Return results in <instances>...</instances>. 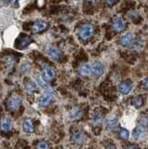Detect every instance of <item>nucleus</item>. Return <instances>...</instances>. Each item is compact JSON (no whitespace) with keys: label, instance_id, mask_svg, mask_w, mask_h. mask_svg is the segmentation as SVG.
Segmentation results:
<instances>
[{"label":"nucleus","instance_id":"obj_1","mask_svg":"<svg viewBox=\"0 0 148 149\" xmlns=\"http://www.w3.org/2000/svg\"><path fill=\"white\" fill-rule=\"evenodd\" d=\"M22 104V98L16 94V93H12L10 96L6 101V107L8 110L10 111H17Z\"/></svg>","mask_w":148,"mask_h":149},{"label":"nucleus","instance_id":"obj_2","mask_svg":"<svg viewBox=\"0 0 148 149\" xmlns=\"http://www.w3.org/2000/svg\"><path fill=\"white\" fill-rule=\"evenodd\" d=\"M94 33V27L91 24H83L79 27L77 31V35L82 40H88L92 36Z\"/></svg>","mask_w":148,"mask_h":149},{"label":"nucleus","instance_id":"obj_3","mask_svg":"<svg viewBox=\"0 0 148 149\" xmlns=\"http://www.w3.org/2000/svg\"><path fill=\"white\" fill-rule=\"evenodd\" d=\"M42 77L47 81H51L56 77L55 69L47 63H42Z\"/></svg>","mask_w":148,"mask_h":149},{"label":"nucleus","instance_id":"obj_4","mask_svg":"<svg viewBox=\"0 0 148 149\" xmlns=\"http://www.w3.org/2000/svg\"><path fill=\"white\" fill-rule=\"evenodd\" d=\"M32 43V38L27 35H22L17 38L15 47L19 49H24Z\"/></svg>","mask_w":148,"mask_h":149},{"label":"nucleus","instance_id":"obj_5","mask_svg":"<svg viewBox=\"0 0 148 149\" xmlns=\"http://www.w3.org/2000/svg\"><path fill=\"white\" fill-rule=\"evenodd\" d=\"M54 99V94L51 91H47L38 98V104L41 107H46L51 104Z\"/></svg>","mask_w":148,"mask_h":149},{"label":"nucleus","instance_id":"obj_6","mask_svg":"<svg viewBox=\"0 0 148 149\" xmlns=\"http://www.w3.org/2000/svg\"><path fill=\"white\" fill-rule=\"evenodd\" d=\"M0 128L5 132H10L13 128V122L12 119L8 116H3L0 119Z\"/></svg>","mask_w":148,"mask_h":149},{"label":"nucleus","instance_id":"obj_7","mask_svg":"<svg viewBox=\"0 0 148 149\" xmlns=\"http://www.w3.org/2000/svg\"><path fill=\"white\" fill-rule=\"evenodd\" d=\"M134 41V37L131 33H127V34L123 35L121 37H120L119 40V44L122 47H125V48H128V47H131L133 44Z\"/></svg>","mask_w":148,"mask_h":149},{"label":"nucleus","instance_id":"obj_8","mask_svg":"<svg viewBox=\"0 0 148 149\" xmlns=\"http://www.w3.org/2000/svg\"><path fill=\"white\" fill-rule=\"evenodd\" d=\"M132 90V84L131 81H122L118 84V91L123 95L129 94Z\"/></svg>","mask_w":148,"mask_h":149},{"label":"nucleus","instance_id":"obj_9","mask_svg":"<svg viewBox=\"0 0 148 149\" xmlns=\"http://www.w3.org/2000/svg\"><path fill=\"white\" fill-rule=\"evenodd\" d=\"M47 54L49 56L52 60L58 61L62 58V52L59 49H57L56 47L49 46L47 49Z\"/></svg>","mask_w":148,"mask_h":149},{"label":"nucleus","instance_id":"obj_10","mask_svg":"<svg viewBox=\"0 0 148 149\" xmlns=\"http://www.w3.org/2000/svg\"><path fill=\"white\" fill-rule=\"evenodd\" d=\"M104 66L103 63H91V74L92 76L100 77L104 74Z\"/></svg>","mask_w":148,"mask_h":149},{"label":"nucleus","instance_id":"obj_11","mask_svg":"<svg viewBox=\"0 0 148 149\" xmlns=\"http://www.w3.org/2000/svg\"><path fill=\"white\" fill-rule=\"evenodd\" d=\"M48 27V23L44 22V21H36L33 23V25H32L31 27V30L33 33H40V32H42L44 31L46 28Z\"/></svg>","mask_w":148,"mask_h":149},{"label":"nucleus","instance_id":"obj_12","mask_svg":"<svg viewBox=\"0 0 148 149\" xmlns=\"http://www.w3.org/2000/svg\"><path fill=\"white\" fill-rule=\"evenodd\" d=\"M126 24H125V22L123 21V19L121 17H117L113 22V29L117 32H121L125 29Z\"/></svg>","mask_w":148,"mask_h":149},{"label":"nucleus","instance_id":"obj_13","mask_svg":"<svg viewBox=\"0 0 148 149\" xmlns=\"http://www.w3.org/2000/svg\"><path fill=\"white\" fill-rule=\"evenodd\" d=\"M78 73L83 77H88L91 74V63H82L80 66L78 67Z\"/></svg>","mask_w":148,"mask_h":149},{"label":"nucleus","instance_id":"obj_14","mask_svg":"<svg viewBox=\"0 0 148 149\" xmlns=\"http://www.w3.org/2000/svg\"><path fill=\"white\" fill-rule=\"evenodd\" d=\"M35 82H36V84H38L39 87L43 88L45 91H51V88H50L49 85L48 84V81L42 77V74H38V76L35 77Z\"/></svg>","mask_w":148,"mask_h":149},{"label":"nucleus","instance_id":"obj_15","mask_svg":"<svg viewBox=\"0 0 148 149\" xmlns=\"http://www.w3.org/2000/svg\"><path fill=\"white\" fill-rule=\"evenodd\" d=\"M38 84L36 82H34L30 80V79H27V80L24 82V87H25V91H27L28 94H33L34 92L38 90Z\"/></svg>","mask_w":148,"mask_h":149},{"label":"nucleus","instance_id":"obj_16","mask_svg":"<svg viewBox=\"0 0 148 149\" xmlns=\"http://www.w3.org/2000/svg\"><path fill=\"white\" fill-rule=\"evenodd\" d=\"M22 130L26 133H33L35 130V127L33 124V121L31 118H25L22 123Z\"/></svg>","mask_w":148,"mask_h":149},{"label":"nucleus","instance_id":"obj_17","mask_svg":"<svg viewBox=\"0 0 148 149\" xmlns=\"http://www.w3.org/2000/svg\"><path fill=\"white\" fill-rule=\"evenodd\" d=\"M117 122H118V118L117 116H110L107 118V119H106V128H107L108 130H114L115 127H117Z\"/></svg>","mask_w":148,"mask_h":149},{"label":"nucleus","instance_id":"obj_18","mask_svg":"<svg viewBox=\"0 0 148 149\" xmlns=\"http://www.w3.org/2000/svg\"><path fill=\"white\" fill-rule=\"evenodd\" d=\"M83 114V111L81 108H79V107H74L73 109H71L70 111H69V118H70L71 119H78L81 118V116Z\"/></svg>","mask_w":148,"mask_h":149},{"label":"nucleus","instance_id":"obj_19","mask_svg":"<svg viewBox=\"0 0 148 149\" xmlns=\"http://www.w3.org/2000/svg\"><path fill=\"white\" fill-rule=\"evenodd\" d=\"M145 133V128L141 127V126H137L135 127V129L133 130V132H132V137L136 140H140L143 134Z\"/></svg>","mask_w":148,"mask_h":149},{"label":"nucleus","instance_id":"obj_20","mask_svg":"<svg viewBox=\"0 0 148 149\" xmlns=\"http://www.w3.org/2000/svg\"><path fill=\"white\" fill-rule=\"evenodd\" d=\"M84 133H83L81 130H76L75 132L73 133L72 135V140L73 142H75L76 143H82L83 141H84Z\"/></svg>","mask_w":148,"mask_h":149},{"label":"nucleus","instance_id":"obj_21","mask_svg":"<svg viewBox=\"0 0 148 149\" xmlns=\"http://www.w3.org/2000/svg\"><path fill=\"white\" fill-rule=\"evenodd\" d=\"M132 105L135 107V108H139V107H141L142 105V102H143V100H142V96H135L132 99Z\"/></svg>","mask_w":148,"mask_h":149},{"label":"nucleus","instance_id":"obj_22","mask_svg":"<svg viewBox=\"0 0 148 149\" xmlns=\"http://www.w3.org/2000/svg\"><path fill=\"white\" fill-rule=\"evenodd\" d=\"M118 135L122 140H128L129 137V130H127V129L121 128V129L118 130Z\"/></svg>","mask_w":148,"mask_h":149},{"label":"nucleus","instance_id":"obj_23","mask_svg":"<svg viewBox=\"0 0 148 149\" xmlns=\"http://www.w3.org/2000/svg\"><path fill=\"white\" fill-rule=\"evenodd\" d=\"M101 120H103V116L100 113L96 112V113L92 116V123L94 125H100L101 123Z\"/></svg>","mask_w":148,"mask_h":149},{"label":"nucleus","instance_id":"obj_24","mask_svg":"<svg viewBox=\"0 0 148 149\" xmlns=\"http://www.w3.org/2000/svg\"><path fill=\"white\" fill-rule=\"evenodd\" d=\"M36 149H50V146L47 141H41L38 143Z\"/></svg>","mask_w":148,"mask_h":149},{"label":"nucleus","instance_id":"obj_25","mask_svg":"<svg viewBox=\"0 0 148 149\" xmlns=\"http://www.w3.org/2000/svg\"><path fill=\"white\" fill-rule=\"evenodd\" d=\"M142 86H143V88H145V90H147L148 91V77L143 80V82H142Z\"/></svg>","mask_w":148,"mask_h":149},{"label":"nucleus","instance_id":"obj_26","mask_svg":"<svg viewBox=\"0 0 148 149\" xmlns=\"http://www.w3.org/2000/svg\"><path fill=\"white\" fill-rule=\"evenodd\" d=\"M105 1L108 5H113V4H115V2H117V0H105Z\"/></svg>","mask_w":148,"mask_h":149},{"label":"nucleus","instance_id":"obj_27","mask_svg":"<svg viewBox=\"0 0 148 149\" xmlns=\"http://www.w3.org/2000/svg\"><path fill=\"white\" fill-rule=\"evenodd\" d=\"M127 149H138L135 146H129Z\"/></svg>","mask_w":148,"mask_h":149},{"label":"nucleus","instance_id":"obj_28","mask_svg":"<svg viewBox=\"0 0 148 149\" xmlns=\"http://www.w3.org/2000/svg\"><path fill=\"white\" fill-rule=\"evenodd\" d=\"M3 1L5 2V3H7V4H8V3H11L13 0H3Z\"/></svg>","mask_w":148,"mask_h":149},{"label":"nucleus","instance_id":"obj_29","mask_svg":"<svg viewBox=\"0 0 148 149\" xmlns=\"http://www.w3.org/2000/svg\"><path fill=\"white\" fill-rule=\"evenodd\" d=\"M106 149H115V146H108V147L106 148Z\"/></svg>","mask_w":148,"mask_h":149},{"label":"nucleus","instance_id":"obj_30","mask_svg":"<svg viewBox=\"0 0 148 149\" xmlns=\"http://www.w3.org/2000/svg\"><path fill=\"white\" fill-rule=\"evenodd\" d=\"M146 116V119L148 120V112H147V113H146V116Z\"/></svg>","mask_w":148,"mask_h":149},{"label":"nucleus","instance_id":"obj_31","mask_svg":"<svg viewBox=\"0 0 148 149\" xmlns=\"http://www.w3.org/2000/svg\"><path fill=\"white\" fill-rule=\"evenodd\" d=\"M63 149H66V148H63Z\"/></svg>","mask_w":148,"mask_h":149}]
</instances>
